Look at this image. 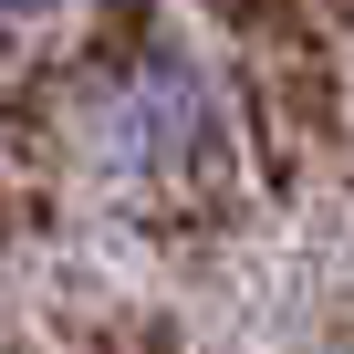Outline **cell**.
<instances>
[{
	"label": "cell",
	"mask_w": 354,
	"mask_h": 354,
	"mask_svg": "<svg viewBox=\"0 0 354 354\" xmlns=\"http://www.w3.org/2000/svg\"><path fill=\"white\" fill-rule=\"evenodd\" d=\"M84 146L115 177H177V167H198L219 146V104H209V84L188 63H136L84 104Z\"/></svg>",
	"instance_id": "1"
},
{
	"label": "cell",
	"mask_w": 354,
	"mask_h": 354,
	"mask_svg": "<svg viewBox=\"0 0 354 354\" xmlns=\"http://www.w3.org/2000/svg\"><path fill=\"white\" fill-rule=\"evenodd\" d=\"M32 11H53V0H0V32H21Z\"/></svg>",
	"instance_id": "2"
}]
</instances>
